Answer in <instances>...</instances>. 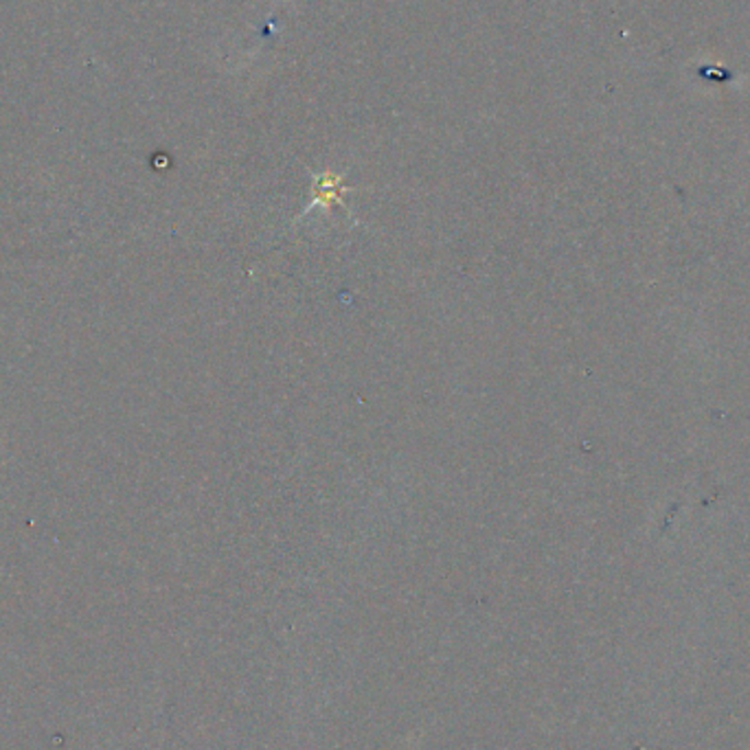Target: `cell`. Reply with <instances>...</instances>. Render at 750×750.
<instances>
[{
  "label": "cell",
  "instance_id": "1",
  "mask_svg": "<svg viewBox=\"0 0 750 750\" xmlns=\"http://www.w3.org/2000/svg\"><path fill=\"white\" fill-rule=\"evenodd\" d=\"M349 192L345 185H343V178L341 176H334V174H323L316 178L314 183V200L312 205L308 207V211L316 205H323L327 211L336 205V207H345L343 205V194Z\"/></svg>",
  "mask_w": 750,
  "mask_h": 750
}]
</instances>
